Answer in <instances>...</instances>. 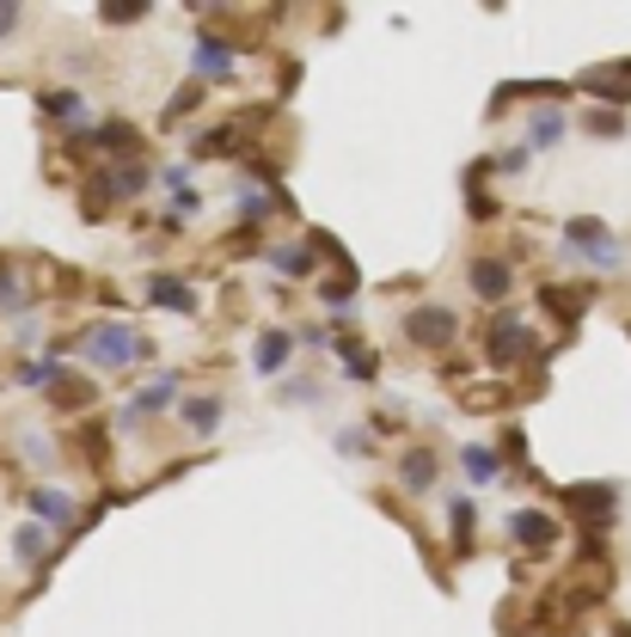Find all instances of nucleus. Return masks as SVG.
Masks as SVG:
<instances>
[{
    "mask_svg": "<svg viewBox=\"0 0 631 637\" xmlns=\"http://www.w3.org/2000/svg\"><path fill=\"white\" fill-rule=\"evenodd\" d=\"M282 264V276H307V270H313V258L301 252V246H282V252H270Z\"/></svg>",
    "mask_w": 631,
    "mask_h": 637,
    "instance_id": "a211bd4d",
    "label": "nucleus"
},
{
    "mask_svg": "<svg viewBox=\"0 0 631 637\" xmlns=\"http://www.w3.org/2000/svg\"><path fill=\"white\" fill-rule=\"evenodd\" d=\"M490 173H503V178H515V173H527V147H509V154L490 166Z\"/></svg>",
    "mask_w": 631,
    "mask_h": 637,
    "instance_id": "6ab92c4d",
    "label": "nucleus"
},
{
    "mask_svg": "<svg viewBox=\"0 0 631 637\" xmlns=\"http://www.w3.org/2000/svg\"><path fill=\"white\" fill-rule=\"evenodd\" d=\"M43 552V533L38 528H19V557H38Z\"/></svg>",
    "mask_w": 631,
    "mask_h": 637,
    "instance_id": "412c9836",
    "label": "nucleus"
},
{
    "mask_svg": "<svg viewBox=\"0 0 631 637\" xmlns=\"http://www.w3.org/2000/svg\"><path fill=\"white\" fill-rule=\"evenodd\" d=\"M435 472H442V466H435V448H411L405 453V472H399V478H405V491H430Z\"/></svg>",
    "mask_w": 631,
    "mask_h": 637,
    "instance_id": "1a4fd4ad",
    "label": "nucleus"
},
{
    "mask_svg": "<svg viewBox=\"0 0 631 637\" xmlns=\"http://www.w3.org/2000/svg\"><path fill=\"white\" fill-rule=\"evenodd\" d=\"M613 637H631V625H613Z\"/></svg>",
    "mask_w": 631,
    "mask_h": 637,
    "instance_id": "5701e85b",
    "label": "nucleus"
},
{
    "mask_svg": "<svg viewBox=\"0 0 631 637\" xmlns=\"http://www.w3.org/2000/svg\"><path fill=\"white\" fill-rule=\"evenodd\" d=\"M80 344H86V356H93L99 368H130V362L142 356V337H135L130 325H117V318H111V325H93Z\"/></svg>",
    "mask_w": 631,
    "mask_h": 637,
    "instance_id": "f257e3e1",
    "label": "nucleus"
},
{
    "mask_svg": "<svg viewBox=\"0 0 631 637\" xmlns=\"http://www.w3.org/2000/svg\"><path fill=\"white\" fill-rule=\"evenodd\" d=\"M147 289H154V301H159V306H178V313H197V301H190V289H185V282H166V276H154Z\"/></svg>",
    "mask_w": 631,
    "mask_h": 637,
    "instance_id": "ddd939ff",
    "label": "nucleus"
},
{
    "mask_svg": "<svg viewBox=\"0 0 631 637\" xmlns=\"http://www.w3.org/2000/svg\"><path fill=\"white\" fill-rule=\"evenodd\" d=\"M447 515H454V540H461V552H466V545L478 540V509L473 503H454Z\"/></svg>",
    "mask_w": 631,
    "mask_h": 637,
    "instance_id": "2eb2a0df",
    "label": "nucleus"
},
{
    "mask_svg": "<svg viewBox=\"0 0 631 637\" xmlns=\"http://www.w3.org/2000/svg\"><path fill=\"white\" fill-rule=\"evenodd\" d=\"M509 533H515V545H534V552H546V545L558 540V521L546 515V509H515V515H509Z\"/></svg>",
    "mask_w": 631,
    "mask_h": 637,
    "instance_id": "39448f33",
    "label": "nucleus"
},
{
    "mask_svg": "<svg viewBox=\"0 0 631 637\" xmlns=\"http://www.w3.org/2000/svg\"><path fill=\"white\" fill-rule=\"evenodd\" d=\"M19 19H25L19 7H0V38H13V31H19Z\"/></svg>",
    "mask_w": 631,
    "mask_h": 637,
    "instance_id": "4be33fe9",
    "label": "nucleus"
},
{
    "mask_svg": "<svg viewBox=\"0 0 631 637\" xmlns=\"http://www.w3.org/2000/svg\"><path fill=\"white\" fill-rule=\"evenodd\" d=\"M466 282H473V294H485V301H503V294L515 289V276H509L503 258H478V264L466 270Z\"/></svg>",
    "mask_w": 631,
    "mask_h": 637,
    "instance_id": "423d86ee",
    "label": "nucleus"
},
{
    "mask_svg": "<svg viewBox=\"0 0 631 637\" xmlns=\"http://www.w3.org/2000/svg\"><path fill=\"white\" fill-rule=\"evenodd\" d=\"M31 509H38V521H50V528L74 521V497H62V491H31Z\"/></svg>",
    "mask_w": 631,
    "mask_h": 637,
    "instance_id": "9d476101",
    "label": "nucleus"
},
{
    "mask_svg": "<svg viewBox=\"0 0 631 637\" xmlns=\"http://www.w3.org/2000/svg\"><path fill=\"white\" fill-rule=\"evenodd\" d=\"M282 362H289V337H282V332H263V337H258V374H282Z\"/></svg>",
    "mask_w": 631,
    "mask_h": 637,
    "instance_id": "9b49d317",
    "label": "nucleus"
},
{
    "mask_svg": "<svg viewBox=\"0 0 631 637\" xmlns=\"http://www.w3.org/2000/svg\"><path fill=\"white\" fill-rule=\"evenodd\" d=\"M461 466H466V478H473V484H490V478L503 472V460H497L490 448H466V453H461Z\"/></svg>",
    "mask_w": 631,
    "mask_h": 637,
    "instance_id": "f8f14e48",
    "label": "nucleus"
},
{
    "mask_svg": "<svg viewBox=\"0 0 631 637\" xmlns=\"http://www.w3.org/2000/svg\"><path fill=\"white\" fill-rule=\"evenodd\" d=\"M178 417H185L190 436H215L221 429V398H190V405H178Z\"/></svg>",
    "mask_w": 631,
    "mask_h": 637,
    "instance_id": "6e6552de",
    "label": "nucleus"
},
{
    "mask_svg": "<svg viewBox=\"0 0 631 637\" xmlns=\"http://www.w3.org/2000/svg\"><path fill=\"white\" fill-rule=\"evenodd\" d=\"M343 362H350V374H355V380H369V374L381 368V356H369V349H362V344H350V337H343Z\"/></svg>",
    "mask_w": 631,
    "mask_h": 637,
    "instance_id": "f3484780",
    "label": "nucleus"
},
{
    "mask_svg": "<svg viewBox=\"0 0 631 637\" xmlns=\"http://www.w3.org/2000/svg\"><path fill=\"white\" fill-rule=\"evenodd\" d=\"M197 74L203 80H234V50H227L221 38H209V31H203V43H197Z\"/></svg>",
    "mask_w": 631,
    "mask_h": 637,
    "instance_id": "0eeeda50",
    "label": "nucleus"
},
{
    "mask_svg": "<svg viewBox=\"0 0 631 637\" xmlns=\"http://www.w3.org/2000/svg\"><path fill=\"white\" fill-rule=\"evenodd\" d=\"M43 111H50V117H62V123H86V105H80V98L74 93H50V98H43Z\"/></svg>",
    "mask_w": 631,
    "mask_h": 637,
    "instance_id": "dca6fc26",
    "label": "nucleus"
},
{
    "mask_svg": "<svg viewBox=\"0 0 631 637\" xmlns=\"http://www.w3.org/2000/svg\"><path fill=\"white\" fill-rule=\"evenodd\" d=\"M405 337H411V344H423V349H442V344L461 337V318L447 313V306H417V313L405 318Z\"/></svg>",
    "mask_w": 631,
    "mask_h": 637,
    "instance_id": "7ed1b4c3",
    "label": "nucleus"
},
{
    "mask_svg": "<svg viewBox=\"0 0 631 637\" xmlns=\"http://www.w3.org/2000/svg\"><path fill=\"white\" fill-rule=\"evenodd\" d=\"M565 509L577 521H613V509H619V497H613V484H577V491H565Z\"/></svg>",
    "mask_w": 631,
    "mask_h": 637,
    "instance_id": "20e7f679",
    "label": "nucleus"
},
{
    "mask_svg": "<svg viewBox=\"0 0 631 637\" xmlns=\"http://www.w3.org/2000/svg\"><path fill=\"white\" fill-rule=\"evenodd\" d=\"M527 135H534V147H552L558 135H565V117H558V111H534V129Z\"/></svg>",
    "mask_w": 631,
    "mask_h": 637,
    "instance_id": "4468645a",
    "label": "nucleus"
},
{
    "mask_svg": "<svg viewBox=\"0 0 631 637\" xmlns=\"http://www.w3.org/2000/svg\"><path fill=\"white\" fill-rule=\"evenodd\" d=\"M589 129H594V135H613V129H625V123H619V111H594Z\"/></svg>",
    "mask_w": 631,
    "mask_h": 637,
    "instance_id": "aec40b11",
    "label": "nucleus"
},
{
    "mask_svg": "<svg viewBox=\"0 0 631 637\" xmlns=\"http://www.w3.org/2000/svg\"><path fill=\"white\" fill-rule=\"evenodd\" d=\"M485 349H490V368H515V362L534 349V332H527V318H515V313H503L497 325H490V337H485Z\"/></svg>",
    "mask_w": 631,
    "mask_h": 637,
    "instance_id": "f03ea898",
    "label": "nucleus"
}]
</instances>
